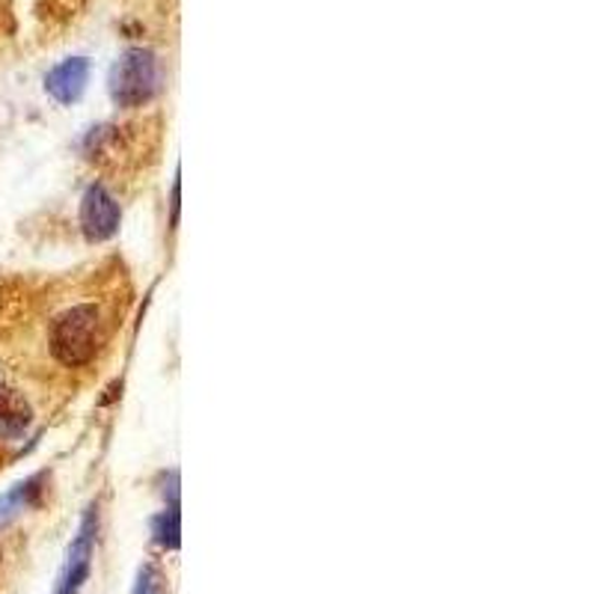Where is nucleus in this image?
Wrapping results in <instances>:
<instances>
[{
	"label": "nucleus",
	"mask_w": 594,
	"mask_h": 594,
	"mask_svg": "<svg viewBox=\"0 0 594 594\" xmlns=\"http://www.w3.org/2000/svg\"><path fill=\"white\" fill-rule=\"evenodd\" d=\"M134 594H166L164 592V576H161V571H158L155 565L140 568V574H137Z\"/></svg>",
	"instance_id": "nucleus-9"
},
{
	"label": "nucleus",
	"mask_w": 594,
	"mask_h": 594,
	"mask_svg": "<svg viewBox=\"0 0 594 594\" xmlns=\"http://www.w3.org/2000/svg\"><path fill=\"white\" fill-rule=\"evenodd\" d=\"M119 205L105 185H89L80 203V229L87 241L101 244L114 238L119 229Z\"/></svg>",
	"instance_id": "nucleus-5"
},
{
	"label": "nucleus",
	"mask_w": 594,
	"mask_h": 594,
	"mask_svg": "<svg viewBox=\"0 0 594 594\" xmlns=\"http://www.w3.org/2000/svg\"><path fill=\"white\" fill-rule=\"evenodd\" d=\"M110 98L122 110H137L149 105L161 87V66L152 51L131 48L110 68Z\"/></svg>",
	"instance_id": "nucleus-3"
},
{
	"label": "nucleus",
	"mask_w": 594,
	"mask_h": 594,
	"mask_svg": "<svg viewBox=\"0 0 594 594\" xmlns=\"http://www.w3.org/2000/svg\"><path fill=\"white\" fill-rule=\"evenodd\" d=\"M33 408L30 399L15 387V384H3L0 380V440H19L28 434Z\"/></svg>",
	"instance_id": "nucleus-7"
},
{
	"label": "nucleus",
	"mask_w": 594,
	"mask_h": 594,
	"mask_svg": "<svg viewBox=\"0 0 594 594\" xmlns=\"http://www.w3.org/2000/svg\"><path fill=\"white\" fill-rule=\"evenodd\" d=\"M96 536H98V515L96 508H89L87 517L80 520L78 536L72 538V544H68L66 562H63V571H60L54 594H80L84 583L89 580V568H93Z\"/></svg>",
	"instance_id": "nucleus-4"
},
{
	"label": "nucleus",
	"mask_w": 594,
	"mask_h": 594,
	"mask_svg": "<svg viewBox=\"0 0 594 594\" xmlns=\"http://www.w3.org/2000/svg\"><path fill=\"white\" fill-rule=\"evenodd\" d=\"M155 147V134L147 131L143 126H105L93 128V134L87 140V155H93L105 173H131L143 166V158Z\"/></svg>",
	"instance_id": "nucleus-2"
},
{
	"label": "nucleus",
	"mask_w": 594,
	"mask_h": 594,
	"mask_svg": "<svg viewBox=\"0 0 594 594\" xmlns=\"http://www.w3.org/2000/svg\"><path fill=\"white\" fill-rule=\"evenodd\" d=\"M152 536H155V541L164 547V550H176L179 536H182V529H179L176 503L170 506V511H164V515H158L155 520H152Z\"/></svg>",
	"instance_id": "nucleus-8"
},
{
	"label": "nucleus",
	"mask_w": 594,
	"mask_h": 594,
	"mask_svg": "<svg viewBox=\"0 0 594 594\" xmlns=\"http://www.w3.org/2000/svg\"><path fill=\"white\" fill-rule=\"evenodd\" d=\"M134 303L122 259L12 280L0 289V360L45 408L68 404L101 378Z\"/></svg>",
	"instance_id": "nucleus-1"
},
{
	"label": "nucleus",
	"mask_w": 594,
	"mask_h": 594,
	"mask_svg": "<svg viewBox=\"0 0 594 594\" xmlns=\"http://www.w3.org/2000/svg\"><path fill=\"white\" fill-rule=\"evenodd\" d=\"M89 80V60L87 57H72L63 60L60 66H54L45 78V89L51 98H57L60 105H75Z\"/></svg>",
	"instance_id": "nucleus-6"
}]
</instances>
